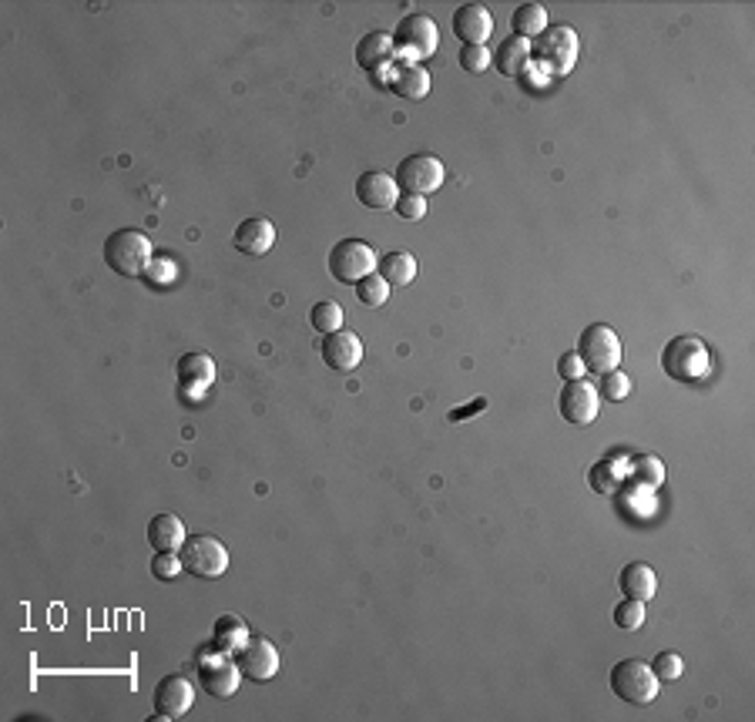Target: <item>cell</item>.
I'll return each instance as SVG.
<instances>
[{
	"instance_id": "cell-38",
	"label": "cell",
	"mask_w": 755,
	"mask_h": 722,
	"mask_svg": "<svg viewBox=\"0 0 755 722\" xmlns=\"http://www.w3.org/2000/svg\"><path fill=\"white\" fill-rule=\"evenodd\" d=\"M487 407V400L484 397H480V400H474V403H470V407H464V410H450V420H453V424H460V420H470V414H477V410H484Z\"/></svg>"
},
{
	"instance_id": "cell-32",
	"label": "cell",
	"mask_w": 755,
	"mask_h": 722,
	"mask_svg": "<svg viewBox=\"0 0 755 722\" xmlns=\"http://www.w3.org/2000/svg\"><path fill=\"white\" fill-rule=\"evenodd\" d=\"M631 393V380L618 370L611 373H601V387H598V397H608V400H625Z\"/></svg>"
},
{
	"instance_id": "cell-23",
	"label": "cell",
	"mask_w": 755,
	"mask_h": 722,
	"mask_svg": "<svg viewBox=\"0 0 755 722\" xmlns=\"http://www.w3.org/2000/svg\"><path fill=\"white\" fill-rule=\"evenodd\" d=\"M490 61H494V68L504 74V78H514V74H521L527 68V61H531V41L511 34L507 41H500V48Z\"/></svg>"
},
{
	"instance_id": "cell-5",
	"label": "cell",
	"mask_w": 755,
	"mask_h": 722,
	"mask_svg": "<svg viewBox=\"0 0 755 722\" xmlns=\"http://www.w3.org/2000/svg\"><path fill=\"white\" fill-rule=\"evenodd\" d=\"M578 360L591 373H611L621 367V336L604 323H591L578 336Z\"/></svg>"
},
{
	"instance_id": "cell-12",
	"label": "cell",
	"mask_w": 755,
	"mask_h": 722,
	"mask_svg": "<svg viewBox=\"0 0 755 722\" xmlns=\"http://www.w3.org/2000/svg\"><path fill=\"white\" fill-rule=\"evenodd\" d=\"M232 659H235V665H239V672L245 675V679H252V682H269L272 675L279 672L276 645H272L269 639H259V635H252Z\"/></svg>"
},
{
	"instance_id": "cell-3",
	"label": "cell",
	"mask_w": 755,
	"mask_h": 722,
	"mask_svg": "<svg viewBox=\"0 0 755 722\" xmlns=\"http://www.w3.org/2000/svg\"><path fill=\"white\" fill-rule=\"evenodd\" d=\"M581 44L574 27L568 24H554L547 31L537 34V41L531 44V58H537L541 68H547L551 74H568L574 64H578Z\"/></svg>"
},
{
	"instance_id": "cell-19",
	"label": "cell",
	"mask_w": 755,
	"mask_h": 722,
	"mask_svg": "<svg viewBox=\"0 0 755 722\" xmlns=\"http://www.w3.org/2000/svg\"><path fill=\"white\" fill-rule=\"evenodd\" d=\"M618 585H621V592H625V598H635V602H651L655 592H658L655 568L645 565V561H631V565L621 568Z\"/></svg>"
},
{
	"instance_id": "cell-14",
	"label": "cell",
	"mask_w": 755,
	"mask_h": 722,
	"mask_svg": "<svg viewBox=\"0 0 755 722\" xmlns=\"http://www.w3.org/2000/svg\"><path fill=\"white\" fill-rule=\"evenodd\" d=\"M453 34L467 44V48H484L494 34V14L484 4H460L453 11Z\"/></svg>"
},
{
	"instance_id": "cell-34",
	"label": "cell",
	"mask_w": 755,
	"mask_h": 722,
	"mask_svg": "<svg viewBox=\"0 0 755 722\" xmlns=\"http://www.w3.org/2000/svg\"><path fill=\"white\" fill-rule=\"evenodd\" d=\"M178 571H185V568H182V561H178L175 551H155V558H151V575L168 581V578H175Z\"/></svg>"
},
{
	"instance_id": "cell-24",
	"label": "cell",
	"mask_w": 755,
	"mask_h": 722,
	"mask_svg": "<svg viewBox=\"0 0 755 722\" xmlns=\"http://www.w3.org/2000/svg\"><path fill=\"white\" fill-rule=\"evenodd\" d=\"M376 273L390 286H410L413 279H417V259L403 249L386 252V256H380V262H376Z\"/></svg>"
},
{
	"instance_id": "cell-2",
	"label": "cell",
	"mask_w": 755,
	"mask_h": 722,
	"mask_svg": "<svg viewBox=\"0 0 755 722\" xmlns=\"http://www.w3.org/2000/svg\"><path fill=\"white\" fill-rule=\"evenodd\" d=\"M662 370L678 383H695L712 370V353L698 336H675L662 350Z\"/></svg>"
},
{
	"instance_id": "cell-22",
	"label": "cell",
	"mask_w": 755,
	"mask_h": 722,
	"mask_svg": "<svg viewBox=\"0 0 755 722\" xmlns=\"http://www.w3.org/2000/svg\"><path fill=\"white\" fill-rule=\"evenodd\" d=\"M215 380V363L209 353H185L182 360H178V383H182V390H205L212 387Z\"/></svg>"
},
{
	"instance_id": "cell-21",
	"label": "cell",
	"mask_w": 755,
	"mask_h": 722,
	"mask_svg": "<svg viewBox=\"0 0 755 722\" xmlns=\"http://www.w3.org/2000/svg\"><path fill=\"white\" fill-rule=\"evenodd\" d=\"M185 538L188 534H185V524L178 514H155L148 524V545L155 551H175L178 555V548L185 545Z\"/></svg>"
},
{
	"instance_id": "cell-4",
	"label": "cell",
	"mask_w": 755,
	"mask_h": 722,
	"mask_svg": "<svg viewBox=\"0 0 755 722\" xmlns=\"http://www.w3.org/2000/svg\"><path fill=\"white\" fill-rule=\"evenodd\" d=\"M376 262H380V256H376V249L370 246V242L343 239V242H336V246L329 249L326 266H329V276H333L336 283L356 286L360 279L376 273Z\"/></svg>"
},
{
	"instance_id": "cell-29",
	"label": "cell",
	"mask_w": 755,
	"mask_h": 722,
	"mask_svg": "<svg viewBox=\"0 0 755 722\" xmlns=\"http://www.w3.org/2000/svg\"><path fill=\"white\" fill-rule=\"evenodd\" d=\"M645 622V602H635V598H625V602L615 605V625L625 628V632H635Z\"/></svg>"
},
{
	"instance_id": "cell-8",
	"label": "cell",
	"mask_w": 755,
	"mask_h": 722,
	"mask_svg": "<svg viewBox=\"0 0 755 722\" xmlns=\"http://www.w3.org/2000/svg\"><path fill=\"white\" fill-rule=\"evenodd\" d=\"M611 692H615L618 699L631 702V706H648V702H655L658 696V679L648 662L621 659L615 669H611Z\"/></svg>"
},
{
	"instance_id": "cell-10",
	"label": "cell",
	"mask_w": 755,
	"mask_h": 722,
	"mask_svg": "<svg viewBox=\"0 0 755 722\" xmlns=\"http://www.w3.org/2000/svg\"><path fill=\"white\" fill-rule=\"evenodd\" d=\"M239 665L229 652H212L198 659V686L209 692L212 699H229L235 689H239Z\"/></svg>"
},
{
	"instance_id": "cell-35",
	"label": "cell",
	"mask_w": 755,
	"mask_h": 722,
	"mask_svg": "<svg viewBox=\"0 0 755 722\" xmlns=\"http://www.w3.org/2000/svg\"><path fill=\"white\" fill-rule=\"evenodd\" d=\"M148 283L151 286H168L175 279V262L172 259H162V256H155L151 259V266H148Z\"/></svg>"
},
{
	"instance_id": "cell-26",
	"label": "cell",
	"mask_w": 755,
	"mask_h": 722,
	"mask_svg": "<svg viewBox=\"0 0 755 722\" xmlns=\"http://www.w3.org/2000/svg\"><path fill=\"white\" fill-rule=\"evenodd\" d=\"M511 27L517 37H524V41H531L541 31H547V11L541 4H521L517 11L511 14Z\"/></svg>"
},
{
	"instance_id": "cell-27",
	"label": "cell",
	"mask_w": 755,
	"mask_h": 722,
	"mask_svg": "<svg viewBox=\"0 0 755 722\" xmlns=\"http://www.w3.org/2000/svg\"><path fill=\"white\" fill-rule=\"evenodd\" d=\"M309 323H313L316 333H336L343 330V309H339V303H333V299H323V303L313 306V313H309Z\"/></svg>"
},
{
	"instance_id": "cell-9",
	"label": "cell",
	"mask_w": 755,
	"mask_h": 722,
	"mask_svg": "<svg viewBox=\"0 0 755 722\" xmlns=\"http://www.w3.org/2000/svg\"><path fill=\"white\" fill-rule=\"evenodd\" d=\"M443 162L433 155H407L400 165H396V189H403L407 195H430L443 185Z\"/></svg>"
},
{
	"instance_id": "cell-11",
	"label": "cell",
	"mask_w": 755,
	"mask_h": 722,
	"mask_svg": "<svg viewBox=\"0 0 755 722\" xmlns=\"http://www.w3.org/2000/svg\"><path fill=\"white\" fill-rule=\"evenodd\" d=\"M598 407H601V397H598V387L588 380H568L558 397V410L561 417L568 420V424H591L594 417H598Z\"/></svg>"
},
{
	"instance_id": "cell-15",
	"label": "cell",
	"mask_w": 755,
	"mask_h": 722,
	"mask_svg": "<svg viewBox=\"0 0 755 722\" xmlns=\"http://www.w3.org/2000/svg\"><path fill=\"white\" fill-rule=\"evenodd\" d=\"M319 353H323V360H326L329 370L349 373V370H356L363 363V340L353 330H336V333L323 336V346H319Z\"/></svg>"
},
{
	"instance_id": "cell-33",
	"label": "cell",
	"mask_w": 755,
	"mask_h": 722,
	"mask_svg": "<svg viewBox=\"0 0 755 722\" xmlns=\"http://www.w3.org/2000/svg\"><path fill=\"white\" fill-rule=\"evenodd\" d=\"M393 209H396V215H400V219L417 222V219H423V215H427V195H407V192H403L400 199H396Z\"/></svg>"
},
{
	"instance_id": "cell-6",
	"label": "cell",
	"mask_w": 755,
	"mask_h": 722,
	"mask_svg": "<svg viewBox=\"0 0 755 722\" xmlns=\"http://www.w3.org/2000/svg\"><path fill=\"white\" fill-rule=\"evenodd\" d=\"M440 44V31L433 24V17L427 14H407L393 31V51L400 54L403 61H423L437 51Z\"/></svg>"
},
{
	"instance_id": "cell-30",
	"label": "cell",
	"mask_w": 755,
	"mask_h": 722,
	"mask_svg": "<svg viewBox=\"0 0 755 722\" xmlns=\"http://www.w3.org/2000/svg\"><path fill=\"white\" fill-rule=\"evenodd\" d=\"M682 655L678 652H658L655 659H651V672H655L658 682H675L678 675H682Z\"/></svg>"
},
{
	"instance_id": "cell-31",
	"label": "cell",
	"mask_w": 755,
	"mask_h": 722,
	"mask_svg": "<svg viewBox=\"0 0 755 722\" xmlns=\"http://www.w3.org/2000/svg\"><path fill=\"white\" fill-rule=\"evenodd\" d=\"M631 471H635L638 481L648 487H658L665 481V467L658 457H635V461H631Z\"/></svg>"
},
{
	"instance_id": "cell-1",
	"label": "cell",
	"mask_w": 755,
	"mask_h": 722,
	"mask_svg": "<svg viewBox=\"0 0 755 722\" xmlns=\"http://www.w3.org/2000/svg\"><path fill=\"white\" fill-rule=\"evenodd\" d=\"M151 259V239L141 229H115L105 239V262L111 273L125 276V279H138L148 273Z\"/></svg>"
},
{
	"instance_id": "cell-18",
	"label": "cell",
	"mask_w": 755,
	"mask_h": 722,
	"mask_svg": "<svg viewBox=\"0 0 755 722\" xmlns=\"http://www.w3.org/2000/svg\"><path fill=\"white\" fill-rule=\"evenodd\" d=\"M396 58L393 51V34H383V31H370L363 34V41L356 44V64H360L363 71H383L390 68Z\"/></svg>"
},
{
	"instance_id": "cell-17",
	"label": "cell",
	"mask_w": 755,
	"mask_h": 722,
	"mask_svg": "<svg viewBox=\"0 0 755 722\" xmlns=\"http://www.w3.org/2000/svg\"><path fill=\"white\" fill-rule=\"evenodd\" d=\"M276 242V225L269 219H245L232 236V246L242 252V256H266Z\"/></svg>"
},
{
	"instance_id": "cell-37",
	"label": "cell",
	"mask_w": 755,
	"mask_h": 722,
	"mask_svg": "<svg viewBox=\"0 0 755 722\" xmlns=\"http://www.w3.org/2000/svg\"><path fill=\"white\" fill-rule=\"evenodd\" d=\"M558 373L564 377V383L568 380H581L584 377V363L578 360V353H564L558 360Z\"/></svg>"
},
{
	"instance_id": "cell-13",
	"label": "cell",
	"mask_w": 755,
	"mask_h": 722,
	"mask_svg": "<svg viewBox=\"0 0 755 722\" xmlns=\"http://www.w3.org/2000/svg\"><path fill=\"white\" fill-rule=\"evenodd\" d=\"M155 712L162 719H182L195 702V686L185 675H165L155 686Z\"/></svg>"
},
{
	"instance_id": "cell-36",
	"label": "cell",
	"mask_w": 755,
	"mask_h": 722,
	"mask_svg": "<svg viewBox=\"0 0 755 722\" xmlns=\"http://www.w3.org/2000/svg\"><path fill=\"white\" fill-rule=\"evenodd\" d=\"M487 64H490L487 48H464V51H460V68H467L470 74L487 71Z\"/></svg>"
},
{
	"instance_id": "cell-28",
	"label": "cell",
	"mask_w": 755,
	"mask_h": 722,
	"mask_svg": "<svg viewBox=\"0 0 755 722\" xmlns=\"http://www.w3.org/2000/svg\"><path fill=\"white\" fill-rule=\"evenodd\" d=\"M353 289H356V299H360L363 306H370V309H380L386 299H390V283H386L380 273H370L366 279H360Z\"/></svg>"
},
{
	"instance_id": "cell-20",
	"label": "cell",
	"mask_w": 755,
	"mask_h": 722,
	"mask_svg": "<svg viewBox=\"0 0 755 722\" xmlns=\"http://www.w3.org/2000/svg\"><path fill=\"white\" fill-rule=\"evenodd\" d=\"M390 88L396 91L400 98H410V101H420L430 95V74L427 68H420V64L413 61H400L390 74Z\"/></svg>"
},
{
	"instance_id": "cell-7",
	"label": "cell",
	"mask_w": 755,
	"mask_h": 722,
	"mask_svg": "<svg viewBox=\"0 0 755 722\" xmlns=\"http://www.w3.org/2000/svg\"><path fill=\"white\" fill-rule=\"evenodd\" d=\"M178 561H182V568L192 578H219L229 568V551L212 534H192L178 548Z\"/></svg>"
},
{
	"instance_id": "cell-16",
	"label": "cell",
	"mask_w": 755,
	"mask_h": 722,
	"mask_svg": "<svg viewBox=\"0 0 755 722\" xmlns=\"http://www.w3.org/2000/svg\"><path fill=\"white\" fill-rule=\"evenodd\" d=\"M356 199H360L366 209H393L396 199H400L396 178L386 172H363L356 178Z\"/></svg>"
},
{
	"instance_id": "cell-25",
	"label": "cell",
	"mask_w": 755,
	"mask_h": 722,
	"mask_svg": "<svg viewBox=\"0 0 755 722\" xmlns=\"http://www.w3.org/2000/svg\"><path fill=\"white\" fill-rule=\"evenodd\" d=\"M249 639H252V632L239 615H219V618H215V649H219V652L235 655Z\"/></svg>"
}]
</instances>
